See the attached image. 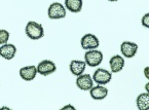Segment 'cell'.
<instances>
[{
	"label": "cell",
	"instance_id": "6da1fadb",
	"mask_svg": "<svg viewBox=\"0 0 149 110\" xmlns=\"http://www.w3.org/2000/svg\"><path fill=\"white\" fill-rule=\"evenodd\" d=\"M25 32H26V35L32 40H38L44 36L43 27L38 23L33 22V21L28 22V24L26 25V28H25Z\"/></svg>",
	"mask_w": 149,
	"mask_h": 110
},
{
	"label": "cell",
	"instance_id": "7a4b0ae2",
	"mask_svg": "<svg viewBox=\"0 0 149 110\" xmlns=\"http://www.w3.org/2000/svg\"><path fill=\"white\" fill-rule=\"evenodd\" d=\"M103 61V54L98 49H90L84 55L86 64L91 67H97Z\"/></svg>",
	"mask_w": 149,
	"mask_h": 110
},
{
	"label": "cell",
	"instance_id": "3957f363",
	"mask_svg": "<svg viewBox=\"0 0 149 110\" xmlns=\"http://www.w3.org/2000/svg\"><path fill=\"white\" fill-rule=\"evenodd\" d=\"M48 18L52 20H59L66 17V8L63 4L59 2H54L49 5L47 10Z\"/></svg>",
	"mask_w": 149,
	"mask_h": 110
},
{
	"label": "cell",
	"instance_id": "277c9868",
	"mask_svg": "<svg viewBox=\"0 0 149 110\" xmlns=\"http://www.w3.org/2000/svg\"><path fill=\"white\" fill-rule=\"evenodd\" d=\"M112 74L111 72H109L106 69L99 68L95 71L94 75H93V80H94L96 84H101V86H105V84H109L111 81Z\"/></svg>",
	"mask_w": 149,
	"mask_h": 110
},
{
	"label": "cell",
	"instance_id": "5b68a950",
	"mask_svg": "<svg viewBox=\"0 0 149 110\" xmlns=\"http://www.w3.org/2000/svg\"><path fill=\"white\" fill-rule=\"evenodd\" d=\"M80 44H81V47L84 49H96L99 47L100 45V41H99L98 37L96 35L92 33H88L86 35L82 36L80 40Z\"/></svg>",
	"mask_w": 149,
	"mask_h": 110
},
{
	"label": "cell",
	"instance_id": "8992f818",
	"mask_svg": "<svg viewBox=\"0 0 149 110\" xmlns=\"http://www.w3.org/2000/svg\"><path fill=\"white\" fill-rule=\"evenodd\" d=\"M36 68H37V73L43 75V76H47L49 74H53L57 70L56 64L54 62L49 61V60H43V61H41Z\"/></svg>",
	"mask_w": 149,
	"mask_h": 110
},
{
	"label": "cell",
	"instance_id": "52a82bcc",
	"mask_svg": "<svg viewBox=\"0 0 149 110\" xmlns=\"http://www.w3.org/2000/svg\"><path fill=\"white\" fill-rule=\"evenodd\" d=\"M76 86L81 91H90L94 86V80L90 74H82L77 76Z\"/></svg>",
	"mask_w": 149,
	"mask_h": 110
},
{
	"label": "cell",
	"instance_id": "ba28073f",
	"mask_svg": "<svg viewBox=\"0 0 149 110\" xmlns=\"http://www.w3.org/2000/svg\"><path fill=\"white\" fill-rule=\"evenodd\" d=\"M138 51V45L134 42L131 41H123L120 45V52L125 58H134Z\"/></svg>",
	"mask_w": 149,
	"mask_h": 110
},
{
	"label": "cell",
	"instance_id": "9c48e42d",
	"mask_svg": "<svg viewBox=\"0 0 149 110\" xmlns=\"http://www.w3.org/2000/svg\"><path fill=\"white\" fill-rule=\"evenodd\" d=\"M17 54V47L13 44L5 43L0 46V57L5 60H11Z\"/></svg>",
	"mask_w": 149,
	"mask_h": 110
},
{
	"label": "cell",
	"instance_id": "30bf717a",
	"mask_svg": "<svg viewBox=\"0 0 149 110\" xmlns=\"http://www.w3.org/2000/svg\"><path fill=\"white\" fill-rule=\"evenodd\" d=\"M37 68L35 66H26L20 69V76L25 81H31L36 77Z\"/></svg>",
	"mask_w": 149,
	"mask_h": 110
},
{
	"label": "cell",
	"instance_id": "8fae6325",
	"mask_svg": "<svg viewBox=\"0 0 149 110\" xmlns=\"http://www.w3.org/2000/svg\"><path fill=\"white\" fill-rule=\"evenodd\" d=\"M110 69H111L112 73H118L125 67V60L121 56H113L109 61Z\"/></svg>",
	"mask_w": 149,
	"mask_h": 110
},
{
	"label": "cell",
	"instance_id": "7c38bea8",
	"mask_svg": "<svg viewBox=\"0 0 149 110\" xmlns=\"http://www.w3.org/2000/svg\"><path fill=\"white\" fill-rule=\"evenodd\" d=\"M91 97L94 100H103L107 97L108 90L104 86L98 84L97 86H93L90 90Z\"/></svg>",
	"mask_w": 149,
	"mask_h": 110
},
{
	"label": "cell",
	"instance_id": "4fadbf2b",
	"mask_svg": "<svg viewBox=\"0 0 149 110\" xmlns=\"http://www.w3.org/2000/svg\"><path fill=\"white\" fill-rule=\"evenodd\" d=\"M86 62L84 61H79V60H73L71 61L70 65H69V68H70V71L73 75L75 76H79L86 70Z\"/></svg>",
	"mask_w": 149,
	"mask_h": 110
},
{
	"label": "cell",
	"instance_id": "5bb4252c",
	"mask_svg": "<svg viewBox=\"0 0 149 110\" xmlns=\"http://www.w3.org/2000/svg\"><path fill=\"white\" fill-rule=\"evenodd\" d=\"M82 0H65V8L71 13H79L82 9Z\"/></svg>",
	"mask_w": 149,
	"mask_h": 110
},
{
	"label": "cell",
	"instance_id": "9a60e30c",
	"mask_svg": "<svg viewBox=\"0 0 149 110\" xmlns=\"http://www.w3.org/2000/svg\"><path fill=\"white\" fill-rule=\"evenodd\" d=\"M137 108L139 110H147L149 109V95L148 93H144L138 96L136 100Z\"/></svg>",
	"mask_w": 149,
	"mask_h": 110
},
{
	"label": "cell",
	"instance_id": "2e32d148",
	"mask_svg": "<svg viewBox=\"0 0 149 110\" xmlns=\"http://www.w3.org/2000/svg\"><path fill=\"white\" fill-rule=\"evenodd\" d=\"M8 39H9V32L4 30V29H1L0 30V45L7 43Z\"/></svg>",
	"mask_w": 149,
	"mask_h": 110
},
{
	"label": "cell",
	"instance_id": "e0dca14e",
	"mask_svg": "<svg viewBox=\"0 0 149 110\" xmlns=\"http://www.w3.org/2000/svg\"><path fill=\"white\" fill-rule=\"evenodd\" d=\"M142 25L145 28H148L149 27V13H145L142 18Z\"/></svg>",
	"mask_w": 149,
	"mask_h": 110
},
{
	"label": "cell",
	"instance_id": "ac0fdd59",
	"mask_svg": "<svg viewBox=\"0 0 149 110\" xmlns=\"http://www.w3.org/2000/svg\"><path fill=\"white\" fill-rule=\"evenodd\" d=\"M144 75H145V77H146V78H149V67L148 66L145 67V69H144Z\"/></svg>",
	"mask_w": 149,
	"mask_h": 110
},
{
	"label": "cell",
	"instance_id": "d6986e66",
	"mask_svg": "<svg viewBox=\"0 0 149 110\" xmlns=\"http://www.w3.org/2000/svg\"><path fill=\"white\" fill-rule=\"evenodd\" d=\"M65 109H72V110H75V108L73 107V106H71V105H67V106H65V107L62 108V110H65Z\"/></svg>",
	"mask_w": 149,
	"mask_h": 110
},
{
	"label": "cell",
	"instance_id": "ffe728a7",
	"mask_svg": "<svg viewBox=\"0 0 149 110\" xmlns=\"http://www.w3.org/2000/svg\"><path fill=\"white\" fill-rule=\"evenodd\" d=\"M145 88H146L147 92H148V91H149V84H147L146 86H145Z\"/></svg>",
	"mask_w": 149,
	"mask_h": 110
},
{
	"label": "cell",
	"instance_id": "44dd1931",
	"mask_svg": "<svg viewBox=\"0 0 149 110\" xmlns=\"http://www.w3.org/2000/svg\"><path fill=\"white\" fill-rule=\"evenodd\" d=\"M108 1H111V2H114V1H118V0H108Z\"/></svg>",
	"mask_w": 149,
	"mask_h": 110
}]
</instances>
